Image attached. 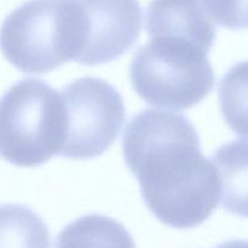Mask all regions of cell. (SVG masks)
<instances>
[{"mask_svg": "<svg viewBox=\"0 0 248 248\" xmlns=\"http://www.w3.org/2000/svg\"><path fill=\"white\" fill-rule=\"evenodd\" d=\"M47 225L22 205L0 206V248H50Z\"/></svg>", "mask_w": 248, "mask_h": 248, "instance_id": "10", "label": "cell"}, {"mask_svg": "<svg viewBox=\"0 0 248 248\" xmlns=\"http://www.w3.org/2000/svg\"><path fill=\"white\" fill-rule=\"evenodd\" d=\"M61 92L26 78L0 99V156L21 167H35L61 155L65 140Z\"/></svg>", "mask_w": 248, "mask_h": 248, "instance_id": "3", "label": "cell"}, {"mask_svg": "<svg viewBox=\"0 0 248 248\" xmlns=\"http://www.w3.org/2000/svg\"><path fill=\"white\" fill-rule=\"evenodd\" d=\"M123 152L145 205L165 225L195 228L217 208V169L203 156L198 131L184 115L156 109L140 111L126 127Z\"/></svg>", "mask_w": 248, "mask_h": 248, "instance_id": "1", "label": "cell"}, {"mask_svg": "<svg viewBox=\"0 0 248 248\" xmlns=\"http://www.w3.org/2000/svg\"><path fill=\"white\" fill-rule=\"evenodd\" d=\"M55 248H136V245L118 220L102 215H87L60 232Z\"/></svg>", "mask_w": 248, "mask_h": 248, "instance_id": "9", "label": "cell"}, {"mask_svg": "<svg viewBox=\"0 0 248 248\" xmlns=\"http://www.w3.org/2000/svg\"><path fill=\"white\" fill-rule=\"evenodd\" d=\"M150 39L188 44L205 53L216 39V28L203 0H152L145 11Z\"/></svg>", "mask_w": 248, "mask_h": 248, "instance_id": "7", "label": "cell"}, {"mask_svg": "<svg viewBox=\"0 0 248 248\" xmlns=\"http://www.w3.org/2000/svg\"><path fill=\"white\" fill-rule=\"evenodd\" d=\"M218 96L225 123L237 136L248 138V61L225 73Z\"/></svg>", "mask_w": 248, "mask_h": 248, "instance_id": "11", "label": "cell"}, {"mask_svg": "<svg viewBox=\"0 0 248 248\" xmlns=\"http://www.w3.org/2000/svg\"><path fill=\"white\" fill-rule=\"evenodd\" d=\"M218 24L230 29L248 28V0H203Z\"/></svg>", "mask_w": 248, "mask_h": 248, "instance_id": "12", "label": "cell"}, {"mask_svg": "<svg viewBox=\"0 0 248 248\" xmlns=\"http://www.w3.org/2000/svg\"><path fill=\"white\" fill-rule=\"evenodd\" d=\"M216 248H248V241L246 240H230L218 245Z\"/></svg>", "mask_w": 248, "mask_h": 248, "instance_id": "13", "label": "cell"}, {"mask_svg": "<svg viewBox=\"0 0 248 248\" xmlns=\"http://www.w3.org/2000/svg\"><path fill=\"white\" fill-rule=\"evenodd\" d=\"M86 39L79 0H28L5 18L0 48L14 67L45 74L64 63L79 62Z\"/></svg>", "mask_w": 248, "mask_h": 248, "instance_id": "2", "label": "cell"}, {"mask_svg": "<svg viewBox=\"0 0 248 248\" xmlns=\"http://www.w3.org/2000/svg\"><path fill=\"white\" fill-rule=\"evenodd\" d=\"M224 210L248 218V140L220 147L213 156Z\"/></svg>", "mask_w": 248, "mask_h": 248, "instance_id": "8", "label": "cell"}, {"mask_svg": "<svg viewBox=\"0 0 248 248\" xmlns=\"http://www.w3.org/2000/svg\"><path fill=\"white\" fill-rule=\"evenodd\" d=\"M65 109V140L61 156L93 159L118 138L125 123L121 94L106 80L86 77L61 91Z\"/></svg>", "mask_w": 248, "mask_h": 248, "instance_id": "5", "label": "cell"}, {"mask_svg": "<svg viewBox=\"0 0 248 248\" xmlns=\"http://www.w3.org/2000/svg\"><path fill=\"white\" fill-rule=\"evenodd\" d=\"M131 82L152 106L186 110L200 103L215 86L207 53L188 44L150 39L135 53Z\"/></svg>", "mask_w": 248, "mask_h": 248, "instance_id": "4", "label": "cell"}, {"mask_svg": "<svg viewBox=\"0 0 248 248\" xmlns=\"http://www.w3.org/2000/svg\"><path fill=\"white\" fill-rule=\"evenodd\" d=\"M86 39L80 64L99 65L127 52L140 38L142 9L138 0H79Z\"/></svg>", "mask_w": 248, "mask_h": 248, "instance_id": "6", "label": "cell"}]
</instances>
